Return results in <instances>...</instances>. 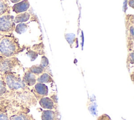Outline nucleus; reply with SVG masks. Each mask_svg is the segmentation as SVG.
<instances>
[{
  "instance_id": "nucleus-2",
  "label": "nucleus",
  "mask_w": 134,
  "mask_h": 120,
  "mask_svg": "<svg viewBox=\"0 0 134 120\" xmlns=\"http://www.w3.org/2000/svg\"><path fill=\"white\" fill-rule=\"evenodd\" d=\"M2 77L8 91L22 92L29 88L23 82L20 75L15 72L5 73L2 74Z\"/></svg>"
},
{
  "instance_id": "nucleus-9",
  "label": "nucleus",
  "mask_w": 134,
  "mask_h": 120,
  "mask_svg": "<svg viewBox=\"0 0 134 120\" xmlns=\"http://www.w3.org/2000/svg\"><path fill=\"white\" fill-rule=\"evenodd\" d=\"M39 103L41 107H42L43 108L51 110L57 109V107L56 106L57 104L55 103L52 99L49 97H44L41 98L39 99Z\"/></svg>"
},
{
  "instance_id": "nucleus-7",
  "label": "nucleus",
  "mask_w": 134,
  "mask_h": 120,
  "mask_svg": "<svg viewBox=\"0 0 134 120\" xmlns=\"http://www.w3.org/2000/svg\"><path fill=\"white\" fill-rule=\"evenodd\" d=\"M30 6L28 0L21 1L19 2L15 3L13 6L11 7L12 11L16 14L27 12Z\"/></svg>"
},
{
  "instance_id": "nucleus-8",
  "label": "nucleus",
  "mask_w": 134,
  "mask_h": 120,
  "mask_svg": "<svg viewBox=\"0 0 134 120\" xmlns=\"http://www.w3.org/2000/svg\"><path fill=\"white\" fill-rule=\"evenodd\" d=\"M42 120H60V116L57 109L54 111L47 109L42 111L41 114Z\"/></svg>"
},
{
  "instance_id": "nucleus-19",
  "label": "nucleus",
  "mask_w": 134,
  "mask_h": 120,
  "mask_svg": "<svg viewBox=\"0 0 134 120\" xmlns=\"http://www.w3.org/2000/svg\"><path fill=\"white\" fill-rule=\"evenodd\" d=\"M49 64V61L47 59V58L45 56H43L41 57V63L40 65L42 66L44 68H46Z\"/></svg>"
},
{
  "instance_id": "nucleus-18",
  "label": "nucleus",
  "mask_w": 134,
  "mask_h": 120,
  "mask_svg": "<svg viewBox=\"0 0 134 120\" xmlns=\"http://www.w3.org/2000/svg\"><path fill=\"white\" fill-rule=\"evenodd\" d=\"M65 37L71 47H72V45L75 42V35L72 33L65 34Z\"/></svg>"
},
{
  "instance_id": "nucleus-15",
  "label": "nucleus",
  "mask_w": 134,
  "mask_h": 120,
  "mask_svg": "<svg viewBox=\"0 0 134 120\" xmlns=\"http://www.w3.org/2000/svg\"><path fill=\"white\" fill-rule=\"evenodd\" d=\"M28 28V24L25 23H19L15 27V32L17 34H21L24 33Z\"/></svg>"
},
{
  "instance_id": "nucleus-20",
  "label": "nucleus",
  "mask_w": 134,
  "mask_h": 120,
  "mask_svg": "<svg viewBox=\"0 0 134 120\" xmlns=\"http://www.w3.org/2000/svg\"><path fill=\"white\" fill-rule=\"evenodd\" d=\"M28 55L30 56L31 60H34L38 56V54L33 51H29L28 52Z\"/></svg>"
},
{
  "instance_id": "nucleus-23",
  "label": "nucleus",
  "mask_w": 134,
  "mask_h": 120,
  "mask_svg": "<svg viewBox=\"0 0 134 120\" xmlns=\"http://www.w3.org/2000/svg\"><path fill=\"white\" fill-rule=\"evenodd\" d=\"M8 1H9V0H8Z\"/></svg>"
},
{
  "instance_id": "nucleus-13",
  "label": "nucleus",
  "mask_w": 134,
  "mask_h": 120,
  "mask_svg": "<svg viewBox=\"0 0 134 120\" xmlns=\"http://www.w3.org/2000/svg\"><path fill=\"white\" fill-rule=\"evenodd\" d=\"M28 70H29L31 73L35 74L37 76H39L42 73H44L46 71V68L41 66L40 65H33L30 67L27 68Z\"/></svg>"
},
{
  "instance_id": "nucleus-22",
  "label": "nucleus",
  "mask_w": 134,
  "mask_h": 120,
  "mask_svg": "<svg viewBox=\"0 0 134 120\" xmlns=\"http://www.w3.org/2000/svg\"><path fill=\"white\" fill-rule=\"evenodd\" d=\"M21 0H9V1L13 3H17L18 2H20Z\"/></svg>"
},
{
  "instance_id": "nucleus-12",
  "label": "nucleus",
  "mask_w": 134,
  "mask_h": 120,
  "mask_svg": "<svg viewBox=\"0 0 134 120\" xmlns=\"http://www.w3.org/2000/svg\"><path fill=\"white\" fill-rule=\"evenodd\" d=\"M30 16V14L27 12L18 14L14 17V22L15 23L26 22L29 19Z\"/></svg>"
},
{
  "instance_id": "nucleus-21",
  "label": "nucleus",
  "mask_w": 134,
  "mask_h": 120,
  "mask_svg": "<svg viewBox=\"0 0 134 120\" xmlns=\"http://www.w3.org/2000/svg\"><path fill=\"white\" fill-rule=\"evenodd\" d=\"M97 120H111L110 117L106 114H103L101 116H99Z\"/></svg>"
},
{
  "instance_id": "nucleus-6",
  "label": "nucleus",
  "mask_w": 134,
  "mask_h": 120,
  "mask_svg": "<svg viewBox=\"0 0 134 120\" xmlns=\"http://www.w3.org/2000/svg\"><path fill=\"white\" fill-rule=\"evenodd\" d=\"M39 76L35 75V74L31 73L29 70L26 68L25 71V73L22 78L23 82L28 87L35 85L36 83L37 78Z\"/></svg>"
},
{
  "instance_id": "nucleus-1",
  "label": "nucleus",
  "mask_w": 134,
  "mask_h": 120,
  "mask_svg": "<svg viewBox=\"0 0 134 120\" xmlns=\"http://www.w3.org/2000/svg\"><path fill=\"white\" fill-rule=\"evenodd\" d=\"M24 48L21 47L19 41L13 34L3 35L0 34V57H12L21 52Z\"/></svg>"
},
{
  "instance_id": "nucleus-4",
  "label": "nucleus",
  "mask_w": 134,
  "mask_h": 120,
  "mask_svg": "<svg viewBox=\"0 0 134 120\" xmlns=\"http://www.w3.org/2000/svg\"><path fill=\"white\" fill-rule=\"evenodd\" d=\"M21 66L20 61L16 56L8 58L0 57V73L2 74L6 72H15L17 67Z\"/></svg>"
},
{
  "instance_id": "nucleus-14",
  "label": "nucleus",
  "mask_w": 134,
  "mask_h": 120,
  "mask_svg": "<svg viewBox=\"0 0 134 120\" xmlns=\"http://www.w3.org/2000/svg\"><path fill=\"white\" fill-rule=\"evenodd\" d=\"M37 82L40 83H48L53 82L52 77L47 73H43L37 78Z\"/></svg>"
},
{
  "instance_id": "nucleus-11",
  "label": "nucleus",
  "mask_w": 134,
  "mask_h": 120,
  "mask_svg": "<svg viewBox=\"0 0 134 120\" xmlns=\"http://www.w3.org/2000/svg\"><path fill=\"white\" fill-rule=\"evenodd\" d=\"M11 6L8 0H0V16L10 14Z\"/></svg>"
},
{
  "instance_id": "nucleus-5",
  "label": "nucleus",
  "mask_w": 134,
  "mask_h": 120,
  "mask_svg": "<svg viewBox=\"0 0 134 120\" xmlns=\"http://www.w3.org/2000/svg\"><path fill=\"white\" fill-rule=\"evenodd\" d=\"M35 96L37 95H38L37 99H39V98H42L46 97L48 94V87L43 83H37L34 87V91L32 92Z\"/></svg>"
},
{
  "instance_id": "nucleus-17",
  "label": "nucleus",
  "mask_w": 134,
  "mask_h": 120,
  "mask_svg": "<svg viewBox=\"0 0 134 120\" xmlns=\"http://www.w3.org/2000/svg\"><path fill=\"white\" fill-rule=\"evenodd\" d=\"M7 90V87L3 78L2 74L0 73V97L6 93Z\"/></svg>"
},
{
  "instance_id": "nucleus-10",
  "label": "nucleus",
  "mask_w": 134,
  "mask_h": 120,
  "mask_svg": "<svg viewBox=\"0 0 134 120\" xmlns=\"http://www.w3.org/2000/svg\"><path fill=\"white\" fill-rule=\"evenodd\" d=\"M9 120H35L31 115L24 112H18L9 116Z\"/></svg>"
},
{
  "instance_id": "nucleus-16",
  "label": "nucleus",
  "mask_w": 134,
  "mask_h": 120,
  "mask_svg": "<svg viewBox=\"0 0 134 120\" xmlns=\"http://www.w3.org/2000/svg\"><path fill=\"white\" fill-rule=\"evenodd\" d=\"M0 120H9L7 109L1 105H0Z\"/></svg>"
},
{
  "instance_id": "nucleus-3",
  "label": "nucleus",
  "mask_w": 134,
  "mask_h": 120,
  "mask_svg": "<svg viewBox=\"0 0 134 120\" xmlns=\"http://www.w3.org/2000/svg\"><path fill=\"white\" fill-rule=\"evenodd\" d=\"M14 16L10 14L0 16V34L11 35L15 30Z\"/></svg>"
}]
</instances>
